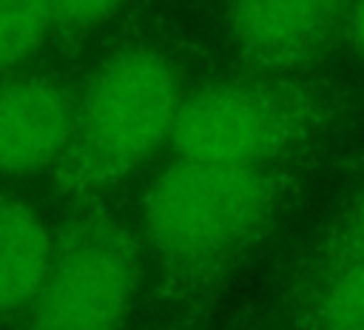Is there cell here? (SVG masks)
<instances>
[{"instance_id": "obj_10", "label": "cell", "mask_w": 364, "mask_h": 330, "mask_svg": "<svg viewBox=\"0 0 364 330\" xmlns=\"http://www.w3.org/2000/svg\"><path fill=\"white\" fill-rule=\"evenodd\" d=\"M128 0H51V43L74 46L105 26Z\"/></svg>"}, {"instance_id": "obj_2", "label": "cell", "mask_w": 364, "mask_h": 330, "mask_svg": "<svg viewBox=\"0 0 364 330\" xmlns=\"http://www.w3.org/2000/svg\"><path fill=\"white\" fill-rule=\"evenodd\" d=\"M185 100L179 68L156 46L108 54L77 88L71 134L48 179L71 208L100 202L168 145Z\"/></svg>"}, {"instance_id": "obj_4", "label": "cell", "mask_w": 364, "mask_h": 330, "mask_svg": "<svg viewBox=\"0 0 364 330\" xmlns=\"http://www.w3.org/2000/svg\"><path fill=\"white\" fill-rule=\"evenodd\" d=\"M142 270L131 225L102 199L74 208L54 233L46 276L23 330H122Z\"/></svg>"}, {"instance_id": "obj_5", "label": "cell", "mask_w": 364, "mask_h": 330, "mask_svg": "<svg viewBox=\"0 0 364 330\" xmlns=\"http://www.w3.org/2000/svg\"><path fill=\"white\" fill-rule=\"evenodd\" d=\"M77 88L57 71L17 68L0 77V176L51 171L71 134Z\"/></svg>"}, {"instance_id": "obj_1", "label": "cell", "mask_w": 364, "mask_h": 330, "mask_svg": "<svg viewBox=\"0 0 364 330\" xmlns=\"http://www.w3.org/2000/svg\"><path fill=\"white\" fill-rule=\"evenodd\" d=\"M296 185L293 159L216 165L173 159L142 199V253L156 290L179 313H199L270 233Z\"/></svg>"}, {"instance_id": "obj_8", "label": "cell", "mask_w": 364, "mask_h": 330, "mask_svg": "<svg viewBox=\"0 0 364 330\" xmlns=\"http://www.w3.org/2000/svg\"><path fill=\"white\" fill-rule=\"evenodd\" d=\"M293 319L299 330H364V253L316 259Z\"/></svg>"}, {"instance_id": "obj_6", "label": "cell", "mask_w": 364, "mask_h": 330, "mask_svg": "<svg viewBox=\"0 0 364 330\" xmlns=\"http://www.w3.org/2000/svg\"><path fill=\"white\" fill-rule=\"evenodd\" d=\"M350 0H228L236 48L259 68L290 71L330 51Z\"/></svg>"}, {"instance_id": "obj_7", "label": "cell", "mask_w": 364, "mask_h": 330, "mask_svg": "<svg viewBox=\"0 0 364 330\" xmlns=\"http://www.w3.org/2000/svg\"><path fill=\"white\" fill-rule=\"evenodd\" d=\"M51 250L54 230L43 213L23 196L0 193V319L26 313Z\"/></svg>"}, {"instance_id": "obj_9", "label": "cell", "mask_w": 364, "mask_h": 330, "mask_svg": "<svg viewBox=\"0 0 364 330\" xmlns=\"http://www.w3.org/2000/svg\"><path fill=\"white\" fill-rule=\"evenodd\" d=\"M51 43V0H0V77L31 65Z\"/></svg>"}, {"instance_id": "obj_12", "label": "cell", "mask_w": 364, "mask_h": 330, "mask_svg": "<svg viewBox=\"0 0 364 330\" xmlns=\"http://www.w3.org/2000/svg\"><path fill=\"white\" fill-rule=\"evenodd\" d=\"M353 48L364 57V0H350L347 14H344V31H341Z\"/></svg>"}, {"instance_id": "obj_11", "label": "cell", "mask_w": 364, "mask_h": 330, "mask_svg": "<svg viewBox=\"0 0 364 330\" xmlns=\"http://www.w3.org/2000/svg\"><path fill=\"white\" fill-rule=\"evenodd\" d=\"M344 253H364V188L341 211V216L330 228L324 245L318 247L316 259H321V256H344Z\"/></svg>"}, {"instance_id": "obj_3", "label": "cell", "mask_w": 364, "mask_h": 330, "mask_svg": "<svg viewBox=\"0 0 364 330\" xmlns=\"http://www.w3.org/2000/svg\"><path fill=\"white\" fill-rule=\"evenodd\" d=\"M350 97L327 82L293 77L222 80L185 94L168 148L176 159L270 165L321 139Z\"/></svg>"}]
</instances>
